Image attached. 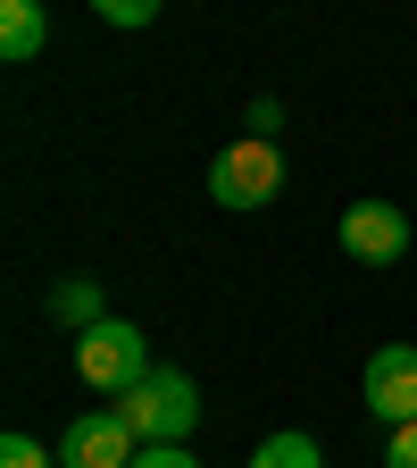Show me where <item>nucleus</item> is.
<instances>
[{
	"label": "nucleus",
	"instance_id": "nucleus-4",
	"mask_svg": "<svg viewBox=\"0 0 417 468\" xmlns=\"http://www.w3.org/2000/svg\"><path fill=\"white\" fill-rule=\"evenodd\" d=\"M142 435L117 419V410H84V419H68V435H58V468H134Z\"/></svg>",
	"mask_w": 417,
	"mask_h": 468
},
{
	"label": "nucleus",
	"instance_id": "nucleus-12",
	"mask_svg": "<svg viewBox=\"0 0 417 468\" xmlns=\"http://www.w3.org/2000/svg\"><path fill=\"white\" fill-rule=\"evenodd\" d=\"M384 468H417V419H401V427L384 435Z\"/></svg>",
	"mask_w": 417,
	"mask_h": 468
},
{
	"label": "nucleus",
	"instance_id": "nucleus-8",
	"mask_svg": "<svg viewBox=\"0 0 417 468\" xmlns=\"http://www.w3.org/2000/svg\"><path fill=\"white\" fill-rule=\"evenodd\" d=\"M50 318H58V326H76V335H84V326H100V318H109V310H100V284H92V276L50 284Z\"/></svg>",
	"mask_w": 417,
	"mask_h": 468
},
{
	"label": "nucleus",
	"instance_id": "nucleus-11",
	"mask_svg": "<svg viewBox=\"0 0 417 468\" xmlns=\"http://www.w3.org/2000/svg\"><path fill=\"white\" fill-rule=\"evenodd\" d=\"M0 468H50V452L34 435H0Z\"/></svg>",
	"mask_w": 417,
	"mask_h": 468
},
{
	"label": "nucleus",
	"instance_id": "nucleus-2",
	"mask_svg": "<svg viewBox=\"0 0 417 468\" xmlns=\"http://www.w3.org/2000/svg\"><path fill=\"white\" fill-rule=\"evenodd\" d=\"M276 193H284V159H276L267 134H243L234 151L209 159V201L217 209H267Z\"/></svg>",
	"mask_w": 417,
	"mask_h": 468
},
{
	"label": "nucleus",
	"instance_id": "nucleus-6",
	"mask_svg": "<svg viewBox=\"0 0 417 468\" xmlns=\"http://www.w3.org/2000/svg\"><path fill=\"white\" fill-rule=\"evenodd\" d=\"M368 410L384 427L417 419V343H384L376 360H368Z\"/></svg>",
	"mask_w": 417,
	"mask_h": 468
},
{
	"label": "nucleus",
	"instance_id": "nucleus-14",
	"mask_svg": "<svg viewBox=\"0 0 417 468\" xmlns=\"http://www.w3.org/2000/svg\"><path fill=\"white\" fill-rule=\"evenodd\" d=\"M284 126V101H251V134H276Z\"/></svg>",
	"mask_w": 417,
	"mask_h": 468
},
{
	"label": "nucleus",
	"instance_id": "nucleus-9",
	"mask_svg": "<svg viewBox=\"0 0 417 468\" xmlns=\"http://www.w3.org/2000/svg\"><path fill=\"white\" fill-rule=\"evenodd\" d=\"M251 468H326V452H318L309 435H267V443L251 452Z\"/></svg>",
	"mask_w": 417,
	"mask_h": 468
},
{
	"label": "nucleus",
	"instance_id": "nucleus-3",
	"mask_svg": "<svg viewBox=\"0 0 417 468\" xmlns=\"http://www.w3.org/2000/svg\"><path fill=\"white\" fill-rule=\"evenodd\" d=\"M76 377H84L92 393H126V385H142V377H151L142 326H126V318L84 326V335H76Z\"/></svg>",
	"mask_w": 417,
	"mask_h": 468
},
{
	"label": "nucleus",
	"instance_id": "nucleus-5",
	"mask_svg": "<svg viewBox=\"0 0 417 468\" xmlns=\"http://www.w3.org/2000/svg\"><path fill=\"white\" fill-rule=\"evenodd\" d=\"M342 251L368 260V268H392V260L409 251V218H401L392 201H350V209H342Z\"/></svg>",
	"mask_w": 417,
	"mask_h": 468
},
{
	"label": "nucleus",
	"instance_id": "nucleus-1",
	"mask_svg": "<svg viewBox=\"0 0 417 468\" xmlns=\"http://www.w3.org/2000/svg\"><path fill=\"white\" fill-rule=\"evenodd\" d=\"M117 419H126L142 443H184V435H193V419H201V393H193V377H184V368H151L142 385L117 393Z\"/></svg>",
	"mask_w": 417,
	"mask_h": 468
},
{
	"label": "nucleus",
	"instance_id": "nucleus-10",
	"mask_svg": "<svg viewBox=\"0 0 417 468\" xmlns=\"http://www.w3.org/2000/svg\"><path fill=\"white\" fill-rule=\"evenodd\" d=\"M92 9H100L109 26H126V34H134V26H151V17H159V0H92Z\"/></svg>",
	"mask_w": 417,
	"mask_h": 468
},
{
	"label": "nucleus",
	"instance_id": "nucleus-7",
	"mask_svg": "<svg viewBox=\"0 0 417 468\" xmlns=\"http://www.w3.org/2000/svg\"><path fill=\"white\" fill-rule=\"evenodd\" d=\"M50 50V9L42 0H0V58L9 68H26V58Z\"/></svg>",
	"mask_w": 417,
	"mask_h": 468
},
{
	"label": "nucleus",
	"instance_id": "nucleus-13",
	"mask_svg": "<svg viewBox=\"0 0 417 468\" xmlns=\"http://www.w3.org/2000/svg\"><path fill=\"white\" fill-rule=\"evenodd\" d=\"M134 468H201V460H193L184 443H142V452H134Z\"/></svg>",
	"mask_w": 417,
	"mask_h": 468
}]
</instances>
